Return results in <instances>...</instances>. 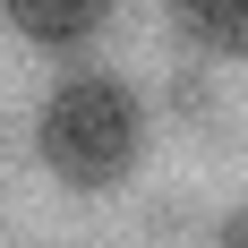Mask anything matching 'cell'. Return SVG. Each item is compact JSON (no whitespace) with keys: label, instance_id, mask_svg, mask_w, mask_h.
Returning a JSON list of instances; mask_svg holds the SVG:
<instances>
[{"label":"cell","instance_id":"1","mask_svg":"<svg viewBox=\"0 0 248 248\" xmlns=\"http://www.w3.org/2000/svg\"><path fill=\"white\" fill-rule=\"evenodd\" d=\"M34 146L69 188H111L146 146V103L120 77H60L34 111Z\"/></svg>","mask_w":248,"mask_h":248},{"label":"cell","instance_id":"2","mask_svg":"<svg viewBox=\"0 0 248 248\" xmlns=\"http://www.w3.org/2000/svg\"><path fill=\"white\" fill-rule=\"evenodd\" d=\"M0 9L34 51H86L111 26V0H0Z\"/></svg>","mask_w":248,"mask_h":248},{"label":"cell","instance_id":"3","mask_svg":"<svg viewBox=\"0 0 248 248\" xmlns=\"http://www.w3.org/2000/svg\"><path fill=\"white\" fill-rule=\"evenodd\" d=\"M171 26L214 60H248V0H171Z\"/></svg>","mask_w":248,"mask_h":248}]
</instances>
